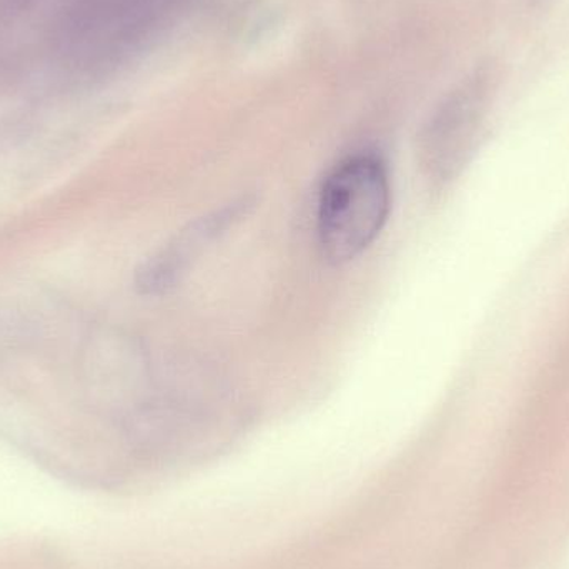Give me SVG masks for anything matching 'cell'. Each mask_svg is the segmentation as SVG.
Listing matches in <instances>:
<instances>
[{
    "label": "cell",
    "instance_id": "obj_2",
    "mask_svg": "<svg viewBox=\"0 0 569 569\" xmlns=\"http://www.w3.org/2000/svg\"><path fill=\"white\" fill-rule=\"evenodd\" d=\"M252 207L253 199L242 197L190 222L140 267L136 279L137 290L143 295H162L172 290L200 256L226 236L227 230L249 216Z\"/></svg>",
    "mask_w": 569,
    "mask_h": 569
},
{
    "label": "cell",
    "instance_id": "obj_1",
    "mask_svg": "<svg viewBox=\"0 0 569 569\" xmlns=\"http://www.w3.org/2000/svg\"><path fill=\"white\" fill-rule=\"evenodd\" d=\"M391 209L390 179L373 156H355L331 170L318 197L317 237L335 266L351 262L377 240Z\"/></svg>",
    "mask_w": 569,
    "mask_h": 569
}]
</instances>
